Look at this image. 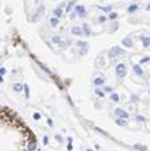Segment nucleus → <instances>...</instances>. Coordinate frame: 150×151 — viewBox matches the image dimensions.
<instances>
[{"instance_id":"ddd939ff","label":"nucleus","mask_w":150,"mask_h":151,"mask_svg":"<svg viewBox=\"0 0 150 151\" xmlns=\"http://www.w3.org/2000/svg\"><path fill=\"white\" fill-rule=\"evenodd\" d=\"M75 5H76V0H71V2H68V4L66 5V12H70L71 8L75 7Z\"/></svg>"},{"instance_id":"2f4dec72","label":"nucleus","mask_w":150,"mask_h":151,"mask_svg":"<svg viewBox=\"0 0 150 151\" xmlns=\"http://www.w3.org/2000/svg\"><path fill=\"white\" fill-rule=\"evenodd\" d=\"M47 123H48V126H54V122H52V119H48V120H47Z\"/></svg>"},{"instance_id":"c85d7f7f","label":"nucleus","mask_w":150,"mask_h":151,"mask_svg":"<svg viewBox=\"0 0 150 151\" xmlns=\"http://www.w3.org/2000/svg\"><path fill=\"white\" fill-rule=\"evenodd\" d=\"M40 118H42V116H40V114H39V112H35V114H34V119H35V120H39Z\"/></svg>"},{"instance_id":"423d86ee","label":"nucleus","mask_w":150,"mask_h":151,"mask_svg":"<svg viewBox=\"0 0 150 151\" xmlns=\"http://www.w3.org/2000/svg\"><path fill=\"white\" fill-rule=\"evenodd\" d=\"M71 34H73V35H76V36H82V35H84L83 28H81V27H73V29H71Z\"/></svg>"},{"instance_id":"6e6552de","label":"nucleus","mask_w":150,"mask_h":151,"mask_svg":"<svg viewBox=\"0 0 150 151\" xmlns=\"http://www.w3.org/2000/svg\"><path fill=\"white\" fill-rule=\"evenodd\" d=\"M133 70H134V72H135L138 76H142V75H144V70L141 68L139 64H134V66H133Z\"/></svg>"},{"instance_id":"393cba45","label":"nucleus","mask_w":150,"mask_h":151,"mask_svg":"<svg viewBox=\"0 0 150 151\" xmlns=\"http://www.w3.org/2000/svg\"><path fill=\"white\" fill-rule=\"evenodd\" d=\"M103 90H105V92L113 94V88H111V87H109V86H105V87H103Z\"/></svg>"},{"instance_id":"20e7f679","label":"nucleus","mask_w":150,"mask_h":151,"mask_svg":"<svg viewBox=\"0 0 150 151\" xmlns=\"http://www.w3.org/2000/svg\"><path fill=\"white\" fill-rule=\"evenodd\" d=\"M114 114H115L118 118H121V119H127V118H129V114L126 112L125 110H122V108H115V110H114Z\"/></svg>"},{"instance_id":"bb28decb","label":"nucleus","mask_w":150,"mask_h":151,"mask_svg":"<svg viewBox=\"0 0 150 151\" xmlns=\"http://www.w3.org/2000/svg\"><path fill=\"white\" fill-rule=\"evenodd\" d=\"M95 94H97V95H99V96H101V98H103V96H105V92H102V91H99L98 88L95 90Z\"/></svg>"},{"instance_id":"4be33fe9","label":"nucleus","mask_w":150,"mask_h":151,"mask_svg":"<svg viewBox=\"0 0 150 151\" xmlns=\"http://www.w3.org/2000/svg\"><path fill=\"white\" fill-rule=\"evenodd\" d=\"M117 16H118V12H110V13H109V19H110V20L117 19Z\"/></svg>"},{"instance_id":"1a4fd4ad","label":"nucleus","mask_w":150,"mask_h":151,"mask_svg":"<svg viewBox=\"0 0 150 151\" xmlns=\"http://www.w3.org/2000/svg\"><path fill=\"white\" fill-rule=\"evenodd\" d=\"M122 44L125 47H127V48H129V47H133V40L130 39V36H126L123 40H122Z\"/></svg>"},{"instance_id":"a878e982","label":"nucleus","mask_w":150,"mask_h":151,"mask_svg":"<svg viewBox=\"0 0 150 151\" xmlns=\"http://www.w3.org/2000/svg\"><path fill=\"white\" fill-rule=\"evenodd\" d=\"M106 20H107L106 16H99V18H98V21H99V23H105Z\"/></svg>"},{"instance_id":"6ab92c4d","label":"nucleus","mask_w":150,"mask_h":151,"mask_svg":"<svg viewBox=\"0 0 150 151\" xmlns=\"http://www.w3.org/2000/svg\"><path fill=\"white\" fill-rule=\"evenodd\" d=\"M134 148H137V150H142V151H147V147L144 146V145H141V143H135L134 145Z\"/></svg>"},{"instance_id":"f704fd0d","label":"nucleus","mask_w":150,"mask_h":151,"mask_svg":"<svg viewBox=\"0 0 150 151\" xmlns=\"http://www.w3.org/2000/svg\"><path fill=\"white\" fill-rule=\"evenodd\" d=\"M43 140H44V145H47V143H48V138H47V137H44Z\"/></svg>"},{"instance_id":"c9c22d12","label":"nucleus","mask_w":150,"mask_h":151,"mask_svg":"<svg viewBox=\"0 0 150 151\" xmlns=\"http://www.w3.org/2000/svg\"><path fill=\"white\" fill-rule=\"evenodd\" d=\"M55 138H56L59 142H62V137H60V135H56V137H55Z\"/></svg>"},{"instance_id":"72a5a7b5","label":"nucleus","mask_w":150,"mask_h":151,"mask_svg":"<svg viewBox=\"0 0 150 151\" xmlns=\"http://www.w3.org/2000/svg\"><path fill=\"white\" fill-rule=\"evenodd\" d=\"M145 10H146L147 12H150V3H149V4H147V5L145 7Z\"/></svg>"},{"instance_id":"e433bc0d","label":"nucleus","mask_w":150,"mask_h":151,"mask_svg":"<svg viewBox=\"0 0 150 151\" xmlns=\"http://www.w3.org/2000/svg\"><path fill=\"white\" fill-rule=\"evenodd\" d=\"M87 151H92V150H87Z\"/></svg>"},{"instance_id":"aec40b11","label":"nucleus","mask_w":150,"mask_h":151,"mask_svg":"<svg viewBox=\"0 0 150 151\" xmlns=\"http://www.w3.org/2000/svg\"><path fill=\"white\" fill-rule=\"evenodd\" d=\"M82 28H83V32H84V35H87V36H89V35H91L90 27H89L87 24H83V27H82Z\"/></svg>"},{"instance_id":"f8f14e48","label":"nucleus","mask_w":150,"mask_h":151,"mask_svg":"<svg viewBox=\"0 0 150 151\" xmlns=\"http://www.w3.org/2000/svg\"><path fill=\"white\" fill-rule=\"evenodd\" d=\"M138 8H139L138 4H135V3H134V4H130V5L127 7V12L134 13V12H137V11H138Z\"/></svg>"},{"instance_id":"473e14b6","label":"nucleus","mask_w":150,"mask_h":151,"mask_svg":"<svg viewBox=\"0 0 150 151\" xmlns=\"http://www.w3.org/2000/svg\"><path fill=\"white\" fill-rule=\"evenodd\" d=\"M0 74H2V76H3L4 74H5V68H4V67H3L2 70H0Z\"/></svg>"},{"instance_id":"7c9ffc66","label":"nucleus","mask_w":150,"mask_h":151,"mask_svg":"<svg viewBox=\"0 0 150 151\" xmlns=\"http://www.w3.org/2000/svg\"><path fill=\"white\" fill-rule=\"evenodd\" d=\"M137 120H139V122H144V120H145V118H144V116H141V115H138V116H137Z\"/></svg>"},{"instance_id":"4468645a","label":"nucleus","mask_w":150,"mask_h":151,"mask_svg":"<svg viewBox=\"0 0 150 151\" xmlns=\"http://www.w3.org/2000/svg\"><path fill=\"white\" fill-rule=\"evenodd\" d=\"M115 123L118 124V126H126L127 124V119H121V118H118V119H115Z\"/></svg>"},{"instance_id":"9b49d317","label":"nucleus","mask_w":150,"mask_h":151,"mask_svg":"<svg viewBox=\"0 0 150 151\" xmlns=\"http://www.w3.org/2000/svg\"><path fill=\"white\" fill-rule=\"evenodd\" d=\"M12 88H13V91L20 92V91H23V90H24V86H23V84H20V83H13V84H12Z\"/></svg>"},{"instance_id":"f3484780","label":"nucleus","mask_w":150,"mask_h":151,"mask_svg":"<svg viewBox=\"0 0 150 151\" xmlns=\"http://www.w3.org/2000/svg\"><path fill=\"white\" fill-rule=\"evenodd\" d=\"M50 24H51V27H56V26L59 24V19H58V18H54V16H52V18L50 19Z\"/></svg>"},{"instance_id":"0eeeda50","label":"nucleus","mask_w":150,"mask_h":151,"mask_svg":"<svg viewBox=\"0 0 150 151\" xmlns=\"http://www.w3.org/2000/svg\"><path fill=\"white\" fill-rule=\"evenodd\" d=\"M52 16H54V18H58V19H60V18L63 16V10L60 8V7H58V8H55V10L52 11Z\"/></svg>"},{"instance_id":"2eb2a0df","label":"nucleus","mask_w":150,"mask_h":151,"mask_svg":"<svg viewBox=\"0 0 150 151\" xmlns=\"http://www.w3.org/2000/svg\"><path fill=\"white\" fill-rule=\"evenodd\" d=\"M142 44H144V47H149L150 46V37L149 36H142Z\"/></svg>"},{"instance_id":"cd10ccee","label":"nucleus","mask_w":150,"mask_h":151,"mask_svg":"<svg viewBox=\"0 0 150 151\" xmlns=\"http://www.w3.org/2000/svg\"><path fill=\"white\" fill-rule=\"evenodd\" d=\"M149 60H150V58H149V56H145L144 59H141V64H144V63H147Z\"/></svg>"},{"instance_id":"7ed1b4c3","label":"nucleus","mask_w":150,"mask_h":151,"mask_svg":"<svg viewBox=\"0 0 150 151\" xmlns=\"http://www.w3.org/2000/svg\"><path fill=\"white\" fill-rule=\"evenodd\" d=\"M119 54H123V50L121 48V47L115 46V47H113V48L109 51V58H115V56H118Z\"/></svg>"},{"instance_id":"f257e3e1","label":"nucleus","mask_w":150,"mask_h":151,"mask_svg":"<svg viewBox=\"0 0 150 151\" xmlns=\"http://www.w3.org/2000/svg\"><path fill=\"white\" fill-rule=\"evenodd\" d=\"M74 12H75L79 18H86V15H87L86 7H84V5H82V4H76V5L74 7Z\"/></svg>"},{"instance_id":"f03ea898","label":"nucleus","mask_w":150,"mask_h":151,"mask_svg":"<svg viewBox=\"0 0 150 151\" xmlns=\"http://www.w3.org/2000/svg\"><path fill=\"white\" fill-rule=\"evenodd\" d=\"M115 74H117L118 78H123L126 75V66L123 64V63L117 64V67H115Z\"/></svg>"},{"instance_id":"dca6fc26","label":"nucleus","mask_w":150,"mask_h":151,"mask_svg":"<svg viewBox=\"0 0 150 151\" xmlns=\"http://www.w3.org/2000/svg\"><path fill=\"white\" fill-rule=\"evenodd\" d=\"M99 8L106 12V13H110V12H113V5H105V7H99Z\"/></svg>"},{"instance_id":"5701e85b","label":"nucleus","mask_w":150,"mask_h":151,"mask_svg":"<svg viewBox=\"0 0 150 151\" xmlns=\"http://www.w3.org/2000/svg\"><path fill=\"white\" fill-rule=\"evenodd\" d=\"M76 46L81 47V48H86V47H87V42H78Z\"/></svg>"},{"instance_id":"c756f323","label":"nucleus","mask_w":150,"mask_h":151,"mask_svg":"<svg viewBox=\"0 0 150 151\" xmlns=\"http://www.w3.org/2000/svg\"><path fill=\"white\" fill-rule=\"evenodd\" d=\"M87 50H89V47H86V48H82V50H81V55H84L86 52H87Z\"/></svg>"},{"instance_id":"412c9836","label":"nucleus","mask_w":150,"mask_h":151,"mask_svg":"<svg viewBox=\"0 0 150 151\" xmlns=\"http://www.w3.org/2000/svg\"><path fill=\"white\" fill-rule=\"evenodd\" d=\"M51 40H52V43H55V44H59V46H60V43L63 42V40H62V39H60L59 36H52V39H51Z\"/></svg>"},{"instance_id":"a211bd4d","label":"nucleus","mask_w":150,"mask_h":151,"mask_svg":"<svg viewBox=\"0 0 150 151\" xmlns=\"http://www.w3.org/2000/svg\"><path fill=\"white\" fill-rule=\"evenodd\" d=\"M110 99H111L113 102H115V103H118V102H119V95L113 92V94H110Z\"/></svg>"},{"instance_id":"39448f33","label":"nucleus","mask_w":150,"mask_h":151,"mask_svg":"<svg viewBox=\"0 0 150 151\" xmlns=\"http://www.w3.org/2000/svg\"><path fill=\"white\" fill-rule=\"evenodd\" d=\"M43 11H44V5H40V7L38 8L36 13L32 16V21H38V20H39V18H40L42 15H43Z\"/></svg>"},{"instance_id":"b1692460","label":"nucleus","mask_w":150,"mask_h":151,"mask_svg":"<svg viewBox=\"0 0 150 151\" xmlns=\"http://www.w3.org/2000/svg\"><path fill=\"white\" fill-rule=\"evenodd\" d=\"M24 92H26V98H30V87L24 84Z\"/></svg>"},{"instance_id":"9d476101","label":"nucleus","mask_w":150,"mask_h":151,"mask_svg":"<svg viewBox=\"0 0 150 151\" xmlns=\"http://www.w3.org/2000/svg\"><path fill=\"white\" fill-rule=\"evenodd\" d=\"M92 82H94V84H95V86H98V87H99V86H103V84H105V79L102 78V76H98V78L94 79Z\"/></svg>"}]
</instances>
